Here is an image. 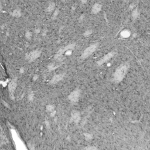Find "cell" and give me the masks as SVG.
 <instances>
[{
	"label": "cell",
	"mask_w": 150,
	"mask_h": 150,
	"mask_svg": "<svg viewBox=\"0 0 150 150\" xmlns=\"http://www.w3.org/2000/svg\"><path fill=\"white\" fill-rule=\"evenodd\" d=\"M91 32V31H88L87 32H86L85 33H84V35H89V34H90Z\"/></svg>",
	"instance_id": "obj_14"
},
{
	"label": "cell",
	"mask_w": 150,
	"mask_h": 150,
	"mask_svg": "<svg viewBox=\"0 0 150 150\" xmlns=\"http://www.w3.org/2000/svg\"><path fill=\"white\" fill-rule=\"evenodd\" d=\"M63 74H59V75H55L54 77L52 78V79L50 81V83L52 84H55L58 83V82H59L60 80H62L63 77Z\"/></svg>",
	"instance_id": "obj_7"
},
{
	"label": "cell",
	"mask_w": 150,
	"mask_h": 150,
	"mask_svg": "<svg viewBox=\"0 0 150 150\" xmlns=\"http://www.w3.org/2000/svg\"><path fill=\"white\" fill-rule=\"evenodd\" d=\"M114 52H110L108 54H107L106 55H105L103 58L100 59V60L98 62V65H102L103 63H105V62H107V61H108L110 59L112 58L114 56Z\"/></svg>",
	"instance_id": "obj_4"
},
{
	"label": "cell",
	"mask_w": 150,
	"mask_h": 150,
	"mask_svg": "<svg viewBox=\"0 0 150 150\" xmlns=\"http://www.w3.org/2000/svg\"><path fill=\"white\" fill-rule=\"evenodd\" d=\"M73 46H74V45H70L69 46H67L66 47H65L64 48H62V49H60L58 51V52L57 53V54L56 55V58H58V57H60V56H62L63 53L67 51V50H68L69 49H72V48H73Z\"/></svg>",
	"instance_id": "obj_6"
},
{
	"label": "cell",
	"mask_w": 150,
	"mask_h": 150,
	"mask_svg": "<svg viewBox=\"0 0 150 150\" xmlns=\"http://www.w3.org/2000/svg\"><path fill=\"white\" fill-rule=\"evenodd\" d=\"M79 98V92L77 90L74 91L69 96V99L73 102H76L78 100Z\"/></svg>",
	"instance_id": "obj_5"
},
{
	"label": "cell",
	"mask_w": 150,
	"mask_h": 150,
	"mask_svg": "<svg viewBox=\"0 0 150 150\" xmlns=\"http://www.w3.org/2000/svg\"><path fill=\"white\" fill-rule=\"evenodd\" d=\"M98 43H95L93 44V45L90 46L89 47H88L87 49H86V50L83 52V54L82 55L81 58L83 59L87 58L96 49L97 47H98Z\"/></svg>",
	"instance_id": "obj_2"
},
{
	"label": "cell",
	"mask_w": 150,
	"mask_h": 150,
	"mask_svg": "<svg viewBox=\"0 0 150 150\" xmlns=\"http://www.w3.org/2000/svg\"><path fill=\"white\" fill-rule=\"evenodd\" d=\"M101 8V5L99 4H95L92 8V12L94 14H97L100 11Z\"/></svg>",
	"instance_id": "obj_8"
},
{
	"label": "cell",
	"mask_w": 150,
	"mask_h": 150,
	"mask_svg": "<svg viewBox=\"0 0 150 150\" xmlns=\"http://www.w3.org/2000/svg\"><path fill=\"white\" fill-rule=\"evenodd\" d=\"M72 118L74 120L77 121V120L79 119V114L77 112H75V113L72 114Z\"/></svg>",
	"instance_id": "obj_11"
},
{
	"label": "cell",
	"mask_w": 150,
	"mask_h": 150,
	"mask_svg": "<svg viewBox=\"0 0 150 150\" xmlns=\"http://www.w3.org/2000/svg\"><path fill=\"white\" fill-rule=\"evenodd\" d=\"M13 15L15 16H16V17H18V16H20L21 15L20 11L18 10H15L13 12Z\"/></svg>",
	"instance_id": "obj_12"
},
{
	"label": "cell",
	"mask_w": 150,
	"mask_h": 150,
	"mask_svg": "<svg viewBox=\"0 0 150 150\" xmlns=\"http://www.w3.org/2000/svg\"><path fill=\"white\" fill-rule=\"evenodd\" d=\"M16 87V82L14 81V80H12V81L11 82L9 86V89L11 92H13L15 89Z\"/></svg>",
	"instance_id": "obj_9"
},
{
	"label": "cell",
	"mask_w": 150,
	"mask_h": 150,
	"mask_svg": "<svg viewBox=\"0 0 150 150\" xmlns=\"http://www.w3.org/2000/svg\"><path fill=\"white\" fill-rule=\"evenodd\" d=\"M121 35L122 37L125 38H128V37H130V32L127 30H124L122 32Z\"/></svg>",
	"instance_id": "obj_10"
},
{
	"label": "cell",
	"mask_w": 150,
	"mask_h": 150,
	"mask_svg": "<svg viewBox=\"0 0 150 150\" xmlns=\"http://www.w3.org/2000/svg\"><path fill=\"white\" fill-rule=\"evenodd\" d=\"M54 7H55V4L54 3H50L49 4V7H48V8L47 10L48 11H50L53 10V9H54Z\"/></svg>",
	"instance_id": "obj_13"
},
{
	"label": "cell",
	"mask_w": 150,
	"mask_h": 150,
	"mask_svg": "<svg viewBox=\"0 0 150 150\" xmlns=\"http://www.w3.org/2000/svg\"><path fill=\"white\" fill-rule=\"evenodd\" d=\"M41 52L39 50H33V51H32L29 53V54H28V55H27V59L31 61V62L33 61L37 58H38L40 56V55H41Z\"/></svg>",
	"instance_id": "obj_3"
},
{
	"label": "cell",
	"mask_w": 150,
	"mask_h": 150,
	"mask_svg": "<svg viewBox=\"0 0 150 150\" xmlns=\"http://www.w3.org/2000/svg\"><path fill=\"white\" fill-rule=\"evenodd\" d=\"M128 69V65L127 63H125L121 65L116 69L114 74V80L117 83L121 82L125 76L127 72Z\"/></svg>",
	"instance_id": "obj_1"
}]
</instances>
